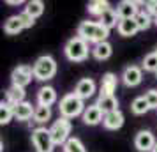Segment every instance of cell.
<instances>
[{
	"label": "cell",
	"mask_w": 157,
	"mask_h": 152,
	"mask_svg": "<svg viewBox=\"0 0 157 152\" xmlns=\"http://www.w3.org/2000/svg\"><path fill=\"white\" fill-rule=\"evenodd\" d=\"M64 51H65V57L69 58L71 62H83L88 57L90 48H88V43L86 41H83L81 37L76 36V37H72V39L67 41Z\"/></svg>",
	"instance_id": "277c9868"
},
{
	"label": "cell",
	"mask_w": 157,
	"mask_h": 152,
	"mask_svg": "<svg viewBox=\"0 0 157 152\" xmlns=\"http://www.w3.org/2000/svg\"><path fill=\"white\" fill-rule=\"evenodd\" d=\"M95 104L102 110V113H104V115L118 110V101H117V97H115V95H99V99H97Z\"/></svg>",
	"instance_id": "2e32d148"
},
{
	"label": "cell",
	"mask_w": 157,
	"mask_h": 152,
	"mask_svg": "<svg viewBox=\"0 0 157 152\" xmlns=\"http://www.w3.org/2000/svg\"><path fill=\"white\" fill-rule=\"evenodd\" d=\"M145 99L148 101L150 108H157V90H155V88L148 90V92L145 94Z\"/></svg>",
	"instance_id": "1f68e13d"
},
{
	"label": "cell",
	"mask_w": 157,
	"mask_h": 152,
	"mask_svg": "<svg viewBox=\"0 0 157 152\" xmlns=\"http://www.w3.org/2000/svg\"><path fill=\"white\" fill-rule=\"evenodd\" d=\"M13 117H14V108L9 106L7 103L2 101V106H0V124H2V126L9 124L13 120Z\"/></svg>",
	"instance_id": "83f0119b"
},
{
	"label": "cell",
	"mask_w": 157,
	"mask_h": 152,
	"mask_svg": "<svg viewBox=\"0 0 157 152\" xmlns=\"http://www.w3.org/2000/svg\"><path fill=\"white\" fill-rule=\"evenodd\" d=\"M64 152H86L83 143H81V140L76 136H71L67 140V143L64 145Z\"/></svg>",
	"instance_id": "f1b7e54d"
},
{
	"label": "cell",
	"mask_w": 157,
	"mask_h": 152,
	"mask_svg": "<svg viewBox=\"0 0 157 152\" xmlns=\"http://www.w3.org/2000/svg\"><path fill=\"white\" fill-rule=\"evenodd\" d=\"M51 119V108L50 106H43V104H37L36 111H34V122L37 124H44Z\"/></svg>",
	"instance_id": "d4e9b609"
},
{
	"label": "cell",
	"mask_w": 157,
	"mask_h": 152,
	"mask_svg": "<svg viewBox=\"0 0 157 152\" xmlns=\"http://www.w3.org/2000/svg\"><path fill=\"white\" fill-rule=\"evenodd\" d=\"M111 51H113L111 44L108 43V41H104V43H99V44L94 46L92 55H94V58H97V60H106V58L111 57Z\"/></svg>",
	"instance_id": "ffe728a7"
},
{
	"label": "cell",
	"mask_w": 157,
	"mask_h": 152,
	"mask_svg": "<svg viewBox=\"0 0 157 152\" xmlns=\"http://www.w3.org/2000/svg\"><path fill=\"white\" fill-rule=\"evenodd\" d=\"M145 7H147L145 11H147L152 18L157 16V0H154V2H145Z\"/></svg>",
	"instance_id": "d6a6232c"
},
{
	"label": "cell",
	"mask_w": 157,
	"mask_h": 152,
	"mask_svg": "<svg viewBox=\"0 0 157 152\" xmlns=\"http://www.w3.org/2000/svg\"><path fill=\"white\" fill-rule=\"evenodd\" d=\"M134 21H136V25H138V29L140 30H147V29H150V25H152V21H154V18H152L147 11H140V13L136 14Z\"/></svg>",
	"instance_id": "4316f807"
},
{
	"label": "cell",
	"mask_w": 157,
	"mask_h": 152,
	"mask_svg": "<svg viewBox=\"0 0 157 152\" xmlns=\"http://www.w3.org/2000/svg\"><path fill=\"white\" fill-rule=\"evenodd\" d=\"M102 126L106 127V129H120L122 126H124V113H122L120 110H117V111H111V113H106L104 119H102Z\"/></svg>",
	"instance_id": "5bb4252c"
},
{
	"label": "cell",
	"mask_w": 157,
	"mask_h": 152,
	"mask_svg": "<svg viewBox=\"0 0 157 152\" xmlns=\"http://www.w3.org/2000/svg\"><path fill=\"white\" fill-rule=\"evenodd\" d=\"M155 74H157V71H155Z\"/></svg>",
	"instance_id": "8d00e7d4"
},
{
	"label": "cell",
	"mask_w": 157,
	"mask_h": 152,
	"mask_svg": "<svg viewBox=\"0 0 157 152\" xmlns=\"http://www.w3.org/2000/svg\"><path fill=\"white\" fill-rule=\"evenodd\" d=\"M34 111H36V108H32V104L29 101H23L18 106H14V117L18 120H29V119H32Z\"/></svg>",
	"instance_id": "ac0fdd59"
},
{
	"label": "cell",
	"mask_w": 157,
	"mask_h": 152,
	"mask_svg": "<svg viewBox=\"0 0 157 152\" xmlns=\"http://www.w3.org/2000/svg\"><path fill=\"white\" fill-rule=\"evenodd\" d=\"M85 103L83 99H79L78 95L74 94H67L64 95L60 103H58V111H60V117H65V119H74V117L78 115H83V111H85Z\"/></svg>",
	"instance_id": "7a4b0ae2"
},
{
	"label": "cell",
	"mask_w": 157,
	"mask_h": 152,
	"mask_svg": "<svg viewBox=\"0 0 157 152\" xmlns=\"http://www.w3.org/2000/svg\"><path fill=\"white\" fill-rule=\"evenodd\" d=\"M83 122L86 126H97V124L102 122V119H104V113H102V110L97 106V104H92V106H86V110L83 111Z\"/></svg>",
	"instance_id": "7c38bea8"
},
{
	"label": "cell",
	"mask_w": 157,
	"mask_h": 152,
	"mask_svg": "<svg viewBox=\"0 0 157 152\" xmlns=\"http://www.w3.org/2000/svg\"><path fill=\"white\" fill-rule=\"evenodd\" d=\"M23 11L36 20V18H39V16L44 13V4L41 2V0H30L29 4L25 6V9H23Z\"/></svg>",
	"instance_id": "cb8c5ba5"
},
{
	"label": "cell",
	"mask_w": 157,
	"mask_h": 152,
	"mask_svg": "<svg viewBox=\"0 0 157 152\" xmlns=\"http://www.w3.org/2000/svg\"><path fill=\"white\" fill-rule=\"evenodd\" d=\"M141 80H143V74H141V69L138 65H129L122 72V81L127 87H136V85L141 83Z\"/></svg>",
	"instance_id": "9c48e42d"
},
{
	"label": "cell",
	"mask_w": 157,
	"mask_h": 152,
	"mask_svg": "<svg viewBox=\"0 0 157 152\" xmlns=\"http://www.w3.org/2000/svg\"><path fill=\"white\" fill-rule=\"evenodd\" d=\"M154 23H155V25H157V16H154Z\"/></svg>",
	"instance_id": "836d02e7"
},
{
	"label": "cell",
	"mask_w": 157,
	"mask_h": 152,
	"mask_svg": "<svg viewBox=\"0 0 157 152\" xmlns=\"http://www.w3.org/2000/svg\"><path fill=\"white\" fill-rule=\"evenodd\" d=\"M86 9H88V13H90L92 16L101 18V16H102L108 9H109V4H108L106 0H92V2H88Z\"/></svg>",
	"instance_id": "603a6c76"
},
{
	"label": "cell",
	"mask_w": 157,
	"mask_h": 152,
	"mask_svg": "<svg viewBox=\"0 0 157 152\" xmlns=\"http://www.w3.org/2000/svg\"><path fill=\"white\" fill-rule=\"evenodd\" d=\"M148 110H150V104H148V101L145 99V95L136 97L134 101H132V104H131V111H132L134 115H145Z\"/></svg>",
	"instance_id": "484cf974"
},
{
	"label": "cell",
	"mask_w": 157,
	"mask_h": 152,
	"mask_svg": "<svg viewBox=\"0 0 157 152\" xmlns=\"http://www.w3.org/2000/svg\"><path fill=\"white\" fill-rule=\"evenodd\" d=\"M51 138L55 145H65L67 140H69V134H71V120L65 119V117H58V120L53 122V126L50 127Z\"/></svg>",
	"instance_id": "5b68a950"
},
{
	"label": "cell",
	"mask_w": 157,
	"mask_h": 152,
	"mask_svg": "<svg viewBox=\"0 0 157 152\" xmlns=\"http://www.w3.org/2000/svg\"><path fill=\"white\" fill-rule=\"evenodd\" d=\"M118 85V78L115 76L113 72H106L101 80V92L99 95H113V92L117 90Z\"/></svg>",
	"instance_id": "4fadbf2b"
},
{
	"label": "cell",
	"mask_w": 157,
	"mask_h": 152,
	"mask_svg": "<svg viewBox=\"0 0 157 152\" xmlns=\"http://www.w3.org/2000/svg\"><path fill=\"white\" fill-rule=\"evenodd\" d=\"M94 92H95V81L92 78H83V80L78 81V85L74 88V94L78 95L79 99H88V97H92Z\"/></svg>",
	"instance_id": "8fae6325"
},
{
	"label": "cell",
	"mask_w": 157,
	"mask_h": 152,
	"mask_svg": "<svg viewBox=\"0 0 157 152\" xmlns=\"http://www.w3.org/2000/svg\"><path fill=\"white\" fill-rule=\"evenodd\" d=\"M32 69H34V78H36V80L48 81L57 74V62H55L50 55H43V57H39L36 62H34Z\"/></svg>",
	"instance_id": "3957f363"
},
{
	"label": "cell",
	"mask_w": 157,
	"mask_h": 152,
	"mask_svg": "<svg viewBox=\"0 0 157 152\" xmlns=\"http://www.w3.org/2000/svg\"><path fill=\"white\" fill-rule=\"evenodd\" d=\"M32 143H34L37 152H53V149H55V142L51 138V133L46 127H37L32 131Z\"/></svg>",
	"instance_id": "8992f818"
},
{
	"label": "cell",
	"mask_w": 157,
	"mask_h": 152,
	"mask_svg": "<svg viewBox=\"0 0 157 152\" xmlns=\"http://www.w3.org/2000/svg\"><path fill=\"white\" fill-rule=\"evenodd\" d=\"M143 69L150 72H155L157 71V55L155 53H148L147 57L143 58Z\"/></svg>",
	"instance_id": "f546056e"
},
{
	"label": "cell",
	"mask_w": 157,
	"mask_h": 152,
	"mask_svg": "<svg viewBox=\"0 0 157 152\" xmlns=\"http://www.w3.org/2000/svg\"><path fill=\"white\" fill-rule=\"evenodd\" d=\"M118 21H120V18L117 14V9H113V7H109L106 13L99 18V23L108 30L113 29V27H118Z\"/></svg>",
	"instance_id": "e0dca14e"
},
{
	"label": "cell",
	"mask_w": 157,
	"mask_h": 152,
	"mask_svg": "<svg viewBox=\"0 0 157 152\" xmlns=\"http://www.w3.org/2000/svg\"><path fill=\"white\" fill-rule=\"evenodd\" d=\"M109 36V30L104 29L99 21H81L78 27V37L86 43H94V46L104 43Z\"/></svg>",
	"instance_id": "6da1fadb"
},
{
	"label": "cell",
	"mask_w": 157,
	"mask_h": 152,
	"mask_svg": "<svg viewBox=\"0 0 157 152\" xmlns=\"http://www.w3.org/2000/svg\"><path fill=\"white\" fill-rule=\"evenodd\" d=\"M154 53H155V55H157V48H155V51H154Z\"/></svg>",
	"instance_id": "d590c367"
},
{
	"label": "cell",
	"mask_w": 157,
	"mask_h": 152,
	"mask_svg": "<svg viewBox=\"0 0 157 152\" xmlns=\"http://www.w3.org/2000/svg\"><path fill=\"white\" fill-rule=\"evenodd\" d=\"M155 138L150 131H140L134 138V145L140 152H152L155 147Z\"/></svg>",
	"instance_id": "ba28073f"
},
{
	"label": "cell",
	"mask_w": 157,
	"mask_h": 152,
	"mask_svg": "<svg viewBox=\"0 0 157 152\" xmlns=\"http://www.w3.org/2000/svg\"><path fill=\"white\" fill-rule=\"evenodd\" d=\"M152 152H157V143H155V147H154V150H152Z\"/></svg>",
	"instance_id": "e575fe53"
},
{
	"label": "cell",
	"mask_w": 157,
	"mask_h": 152,
	"mask_svg": "<svg viewBox=\"0 0 157 152\" xmlns=\"http://www.w3.org/2000/svg\"><path fill=\"white\" fill-rule=\"evenodd\" d=\"M34 78V69L32 65H18L13 69V74H11V81H13V87H20L25 88Z\"/></svg>",
	"instance_id": "52a82bcc"
},
{
	"label": "cell",
	"mask_w": 157,
	"mask_h": 152,
	"mask_svg": "<svg viewBox=\"0 0 157 152\" xmlns=\"http://www.w3.org/2000/svg\"><path fill=\"white\" fill-rule=\"evenodd\" d=\"M57 101V92L53 87H41L37 92V103L43 104V106H51L53 103Z\"/></svg>",
	"instance_id": "9a60e30c"
},
{
	"label": "cell",
	"mask_w": 157,
	"mask_h": 152,
	"mask_svg": "<svg viewBox=\"0 0 157 152\" xmlns=\"http://www.w3.org/2000/svg\"><path fill=\"white\" fill-rule=\"evenodd\" d=\"M117 30H118V34H120V36L131 37V36H134L140 29H138V25H136L134 20H120V21H118Z\"/></svg>",
	"instance_id": "44dd1931"
},
{
	"label": "cell",
	"mask_w": 157,
	"mask_h": 152,
	"mask_svg": "<svg viewBox=\"0 0 157 152\" xmlns=\"http://www.w3.org/2000/svg\"><path fill=\"white\" fill-rule=\"evenodd\" d=\"M18 16H20V20H21V23H23V27H25V29H32V27H34L36 20H34L32 16H29L25 11H23V13H20Z\"/></svg>",
	"instance_id": "4dcf8cb0"
},
{
	"label": "cell",
	"mask_w": 157,
	"mask_h": 152,
	"mask_svg": "<svg viewBox=\"0 0 157 152\" xmlns=\"http://www.w3.org/2000/svg\"><path fill=\"white\" fill-rule=\"evenodd\" d=\"M6 97H7V104L9 106H18L20 103L25 101V88H20V87H11L7 90V94H6Z\"/></svg>",
	"instance_id": "d6986e66"
},
{
	"label": "cell",
	"mask_w": 157,
	"mask_h": 152,
	"mask_svg": "<svg viewBox=\"0 0 157 152\" xmlns=\"http://www.w3.org/2000/svg\"><path fill=\"white\" fill-rule=\"evenodd\" d=\"M23 29H25V27H23L20 16H11V18H7V21L4 23V30H6V34H9V36L20 34Z\"/></svg>",
	"instance_id": "7402d4cb"
},
{
	"label": "cell",
	"mask_w": 157,
	"mask_h": 152,
	"mask_svg": "<svg viewBox=\"0 0 157 152\" xmlns=\"http://www.w3.org/2000/svg\"><path fill=\"white\" fill-rule=\"evenodd\" d=\"M138 13H140L138 4L131 2V0H124L117 6V14H118L120 20H134Z\"/></svg>",
	"instance_id": "30bf717a"
}]
</instances>
